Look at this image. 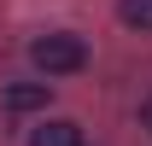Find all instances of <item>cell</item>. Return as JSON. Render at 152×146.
Wrapping results in <instances>:
<instances>
[{"label":"cell","instance_id":"5","mask_svg":"<svg viewBox=\"0 0 152 146\" xmlns=\"http://www.w3.org/2000/svg\"><path fill=\"white\" fill-rule=\"evenodd\" d=\"M140 123H146V128H152V99H146V105H140Z\"/></svg>","mask_w":152,"mask_h":146},{"label":"cell","instance_id":"3","mask_svg":"<svg viewBox=\"0 0 152 146\" xmlns=\"http://www.w3.org/2000/svg\"><path fill=\"white\" fill-rule=\"evenodd\" d=\"M6 105H12V111H35V105H47V82H12V88H6Z\"/></svg>","mask_w":152,"mask_h":146},{"label":"cell","instance_id":"2","mask_svg":"<svg viewBox=\"0 0 152 146\" xmlns=\"http://www.w3.org/2000/svg\"><path fill=\"white\" fill-rule=\"evenodd\" d=\"M29 146H82V128H76L70 117H53V123H41L35 134H29Z\"/></svg>","mask_w":152,"mask_h":146},{"label":"cell","instance_id":"4","mask_svg":"<svg viewBox=\"0 0 152 146\" xmlns=\"http://www.w3.org/2000/svg\"><path fill=\"white\" fill-rule=\"evenodd\" d=\"M117 18L140 35H152V0H117Z\"/></svg>","mask_w":152,"mask_h":146},{"label":"cell","instance_id":"1","mask_svg":"<svg viewBox=\"0 0 152 146\" xmlns=\"http://www.w3.org/2000/svg\"><path fill=\"white\" fill-rule=\"evenodd\" d=\"M29 58H35V70H47V76H70V70H82L88 64V41L82 35H35L29 41Z\"/></svg>","mask_w":152,"mask_h":146}]
</instances>
